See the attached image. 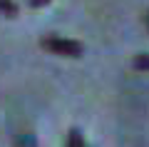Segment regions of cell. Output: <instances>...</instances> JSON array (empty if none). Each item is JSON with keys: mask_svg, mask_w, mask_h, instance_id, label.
<instances>
[{"mask_svg": "<svg viewBox=\"0 0 149 147\" xmlns=\"http://www.w3.org/2000/svg\"><path fill=\"white\" fill-rule=\"evenodd\" d=\"M0 13L8 18H15L17 15V5H15V0H0Z\"/></svg>", "mask_w": 149, "mask_h": 147, "instance_id": "3957f363", "label": "cell"}, {"mask_svg": "<svg viewBox=\"0 0 149 147\" xmlns=\"http://www.w3.org/2000/svg\"><path fill=\"white\" fill-rule=\"evenodd\" d=\"M85 147H87V145H85Z\"/></svg>", "mask_w": 149, "mask_h": 147, "instance_id": "ba28073f", "label": "cell"}, {"mask_svg": "<svg viewBox=\"0 0 149 147\" xmlns=\"http://www.w3.org/2000/svg\"><path fill=\"white\" fill-rule=\"evenodd\" d=\"M67 147H85L80 130H70V135H67Z\"/></svg>", "mask_w": 149, "mask_h": 147, "instance_id": "277c9868", "label": "cell"}, {"mask_svg": "<svg viewBox=\"0 0 149 147\" xmlns=\"http://www.w3.org/2000/svg\"><path fill=\"white\" fill-rule=\"evenodd\" d=\"M50 0H30V5L32 8H42V5H47Z\"/></svg>", "mask_w": 149, "mask_h": 147, "instance_id": "8992f818", "label": "cell"}, {"mask_svg": "<svg viewBox=\"0 0 149 147\" xmlns=\"http://www.w3.org/2000/svg\"><path fill=\"white\" fill-rule=\"evenodd\" d=\"M144 25H147V30H149V13L144 15Z\"/></svg>", "mask_w": 149, "mask_h": 147, "instance_id": "52a82bcc", "label": "cell"}, {"mask_svg": "<svg viewBox=\"0 0 149 147\" xmlns=\"http://www.w3.org/2000/svg\"><path fill=\"white\" fill-rule=\"evenodd\" d=\"M17 147H35V137L32 135H20L17 137Z\"/></svg>", "mask_w": 149, "mask_h": 147, "instance_id": "5b68a950", "label": "cell"}, {"mask_svg": "<svg viewBox=\"0 0 149 147\" xmlns=\"http://www.w3.org/2000/svg\"><path fill=\"white\" fill-rule=\"evenodd\" d=\"M40 45L45 47V50H50V53L55 55H65V58H80L82 55V42L77 40H67V37H57V35H50V37H42L40 40Z\"/></svg>", "mask_w": 149, "mask_h": 147, "instance_id": "6da1fadb", "label": "cell"}, {"mask_svg": "<svg viewBox=\"0 0 149 147\" xmlns=\"http://www.w3.org/2000/svg\"><path fill=\"white\" fill-rule=\"evenodd\" d=\"M132 68L139 70V72H149V53H142L132 60Z\"/></svg>", "mask_w": 149, "mask_h": 147, "instance_id": "7a4b0ae2", "label": "cell"}]
</instances>
